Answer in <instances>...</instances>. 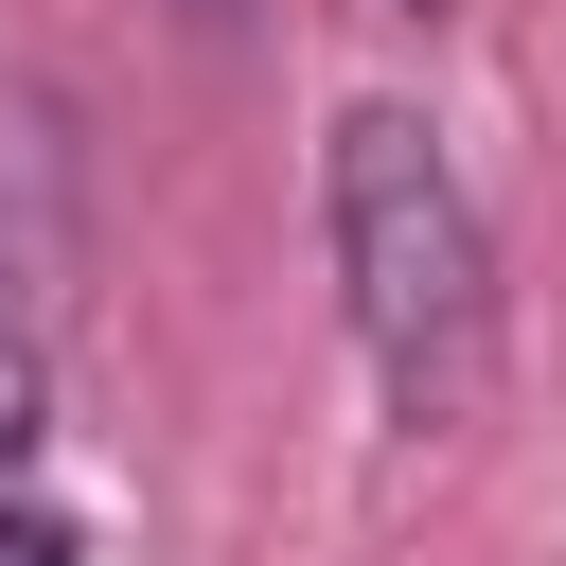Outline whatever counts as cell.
<instances>
[{
  "instance_id": "1",
  "label": "cell",
  "mask_w": 566,
  "mask_h": 566,
  "mask_svg": "<svg viewBox=\"0 0 566 566\" xmlns=\"http://www.w3.org/2000/svg\"><path fill=\"white\" fill-rule=\"evenodd\" d=\"M318 248H336V318L371 354V389L407 424H460L495 389V230H478V177L442 159L424 106H336L318 142Z\"/></svg>"
},
{
  "instance_id": "2",
  "label": "cell",
  "mask_w": 566,
  "mask_h": 566,
  "mask_svg": "<svg viewBox=\"0 0 566 566\" xmlns=\"http://www.w3.org/2000/svg\"><path fill=\"white\" fill-rule=\"evenodd\" d=\"M18 460H35V336H18V301H0V495H18Z\"/></svg>"
},
{
  "instance_id": "3",
  "label": "cell",
  "mask_w": 566,
  "mask_h": 566,
  "mask_svg": "<svg viewBox=\"0 0 566 566\" xmlns=\"http://www.w3.org/2000/svg\"><path fill=\"white\" fill-rule=\"evenodd\" d=\"M0 566H88V548H71V513H35V495H0Z\"/></svg>"
},
{
  "instance_id": "4",
  "label": "cell",
  "mask_w": 566,
  "mask_h": 566,
  "mask_svg": "<svg viewBox=\"0 0 566 566\" xmlns=\"http://www.w3.org/2000/svg\"><path fill=\"white\" fill-rule=\"evenodd\" d=\"M195 18H212V35H230V18H248V0H195Z\"/></svg>"
},
{
  "instance_id": "5",
  "label": "cell",
  "mask_w": 566,
  "mask_h": 566,
  "mask_svg": "<svg viewBox=\"0 0 566 566\" xmlns=\"http://www.w3.org/2000/svg\"><path fill=\"white\" fill-rule=\"evenodd\" d=\"M407 18H442V0H407Z\"/></svg>"
}]
</instances>
